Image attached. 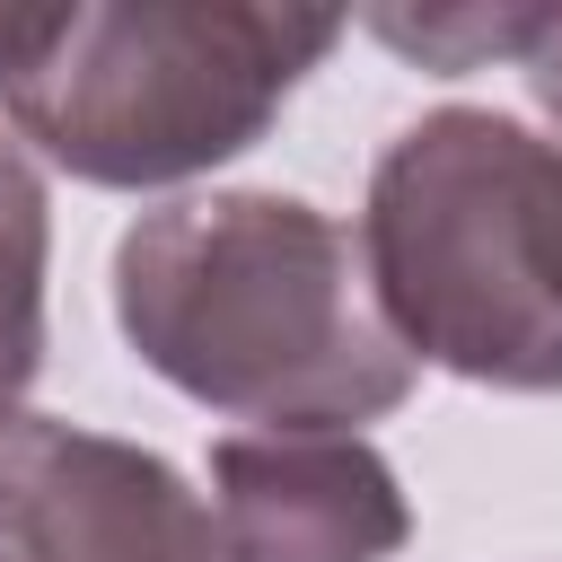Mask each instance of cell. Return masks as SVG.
<instances>
[{"mask_svg":"<svg viewBox=\"0 0 562 562\" xmlns=\"http://www.w3.org/2000/svg\"><path fill=\"white\" fill-rule=\"evenodd\" d=\"M114 325L176 395L272 430H351L413 395L360 246L299 193L140 211L114 246Z\"/></svg>","mask_w":562,"mask_h":562,"instance_id":"cell-1","label":"cell"},{"mask_svg":"<svg viewBox=\"0 0 562 562\" xmlns=\"http://www.w3.org/2000/svg\"><path fill=\"white\" fill-rule=\"evenodd\" d=\"M334 35V9L79 0L44 9L26 61L0 79V114L79 184H184L255 149Z\"/></svg>","mask_w":562,"mask_h":562,"instance_id":"cell-3","label":"cell"},{"mask_svg":"<svg viewBox=\"0 0 562 562\" xmlns=\"http://www.w3.org/2000/svg\"><path fill=\"white\" fill-rule=\"evenodd\" d=\"M0 562H220V527L167 457L0 413Z\"/></svg>","mask_w":562,"mask_h":562,"instance_id":"cell-4","label":"cell"},{"mask_svg":"<svg viewBox=\"0 0 562 562\" xmlns=\"http://www.w3.org/2000/svg\"><path fill=\"white\" fill-rule=\"evenodd\" d=\"M211 527L220 562H386L413 509L360 430H237L211 448Z\"/></svg>","mask_w":562,"mask_h":562,"instance_id":"cell-5","label":"cell"},{"mask_svg":"<svg viewBox=\"0 0 562 562\" xmlns=\"http://www.w3.org/2000/svg\"><path fill=\"white\" fill-rule=\"evenodd\" d=\"M360 263L413 360L562 395V140L492 105L404 123L369 176Z\"/></svg>","mask_w":562,"mask_h":562,"instance_id":"cell-2","label":"cell"},{"mask_svg":"<svg viewBox=\"0 0 562 562\" xmlns=\"http://www.w3.org/2000/svg\"><path fill=\"white\" fill-rule=\"evenodd\" d=\"M395 53H413V61H430V70H474L483 53H509V61H527V44L544 35V9H448V18H369Z\"/></svg>","mask_w":562,"mask_h":562,"instance_id":"cell-7","label":"cell"},{"mask_svg":"<svg viewBox=\"0 0 562 562\" xmlns=\"http://www.w3.org/2000/svg\"><path fill=\"white\" fill-rule=\"evenodd\" d=\"M44 263H53V202L18 140H0V413L44 369Z\"/></svg>","mask_w":562,"mask_h":562,"instance_id":"cell-6","label":"cell"},{"mask_svg":"<svg viewBox=\"0 0 562 562\" xmlns=\"http://www.w3.org/2000/svg\"><path fill=\"white\" fill-rule=\"evenodd\" d=\"M35 26H44V9H0V79L26 61V44H35Z\"/></svg>","mask_w":562,"mask_h":562,"instance_id":"cell-9","label":"cell"},{"mask_svg":"<svg viewBox=\"0 0 562 562\" xmlns=\"http://www.w3.org/2000/svg\"><path fill=\"white\" fill-rule=\"evenodd\" d=\"M518 70H527L536 105H544V114L562 123V9H544V35L527 44V61H518Z\"/></svg>","mask_w":562,"mask_h":562,"instance_id":"cell-8","label":"cell"}]
</instances>
